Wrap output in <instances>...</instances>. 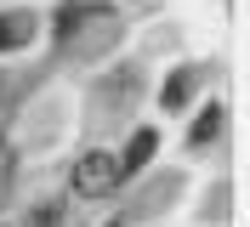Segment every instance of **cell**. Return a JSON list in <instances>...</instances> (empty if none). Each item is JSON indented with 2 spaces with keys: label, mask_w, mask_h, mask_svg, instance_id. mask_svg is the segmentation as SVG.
I'll return each instance as SVG.
<instances>
[{
  "label": "cell",
  "mask_w": 250,
  "mask_h": 227,
  "mask_svg": "<svg viewBox=\"0 0 250 227\" xmlns=\"http://www.w3.org/2000/svg\"><path fill=\"white\" fill-rule=\"evenodd\" d=\"M114 187H120V159H114V153L91 148V153H80V159H74V193L103 199V193H114Z\"/></svg>",
  "instance_id": "cell-1"
},
{
  "label": "cell",
  "mask_w": 250,
  "mask_h": 227,
  "mask_svg": "<svg viewBox=\"0 0 250 227\" xmlns=\"http://www.w3.org/2000/svg\"><path fill=\"white\" fill-rule=\"evenodd\" d=\"M210 136H222V108H216V103H210V108L199 114V120H193V131H188V142H193V148H205Z\"/></svg>",
  "instance_id": "cell-4"
},
{
  "label": "cell",
  "mask_w": 250,
  "mask_h": 227,
  "mask_svg": "<svg viewBox=\"0 0 250 227\" xmlns=\"http://www.w3.org/2000/svg\"><path fill=\"white\" fill-rule=\"evenodd\" d=\"M29 34H34V17H23V12H0V51L23 45Z\"/></svg>",
  "instance_id": "cell-3"
},
{
  "label": "cell",
  "mask_w": 250,
  "mask_h": 227,
  "mask_svg": "<svg viewBox=\"0 0 250 227\" xmlns=\"http://www.w3.org/2000/svg\"><path fill=\"white\" fill-rule=\"evenodd\" d=\"M193 85H199V68H182V74L165 85V108H182L188 97H193Z\"/></svg>",
  "instance_id": "cell-5"
},
{
  "label": "cell",
  "mask_w": 250,
  "mask_h": 227,
  "mask_svg": "<svg viewBox=\"0 0 250 227\" xmlns=\"http://www.w3.org/2000/svg\"><path fill=\"white\" fill-rule=\"evenodd\" d=\"M154 142H159L154 131H137V136H131V148L120 153V176H131V170H142V165H148V159H154Z\"/></svg>",
  "instance_id": "cell-2"
}]
</instances>
